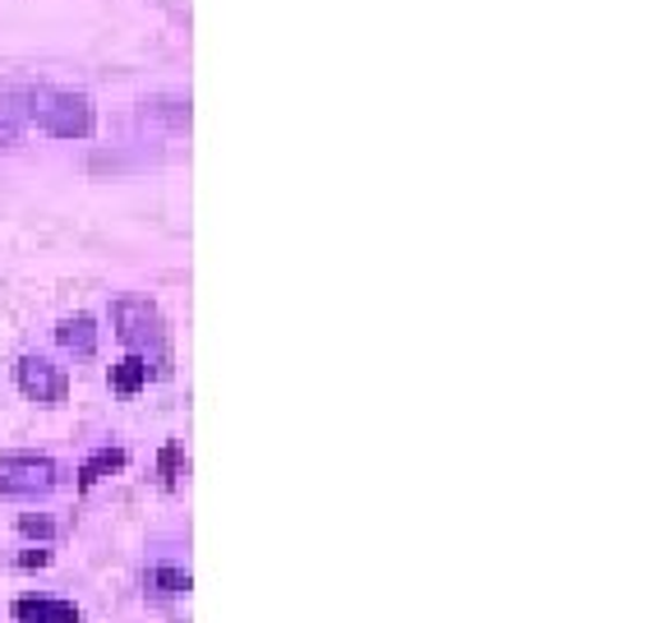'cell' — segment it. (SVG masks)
I'll return each instance as SVG.
<instances>
[{"label":"cell","instance_id":"3","mask_svg":"<svg viewBox=\"0 0 664 623\" xmlns=\"http://www.w3.org/2000/svg\"><path fill=\"white\" fill-rule=\"evenodd\" d=\"M56 481H60V466L47 453H6L0 457V494H10V498L51 494Z\"/></svg>","mask_w":664,"mask_h":623},{"label":"cell","instance_id":"2","mask_svg":"<svg viewBox=\"0 0 664 623\" xmlns=\"http://www.w3.org/2000/svg\"><path fill=\"white\" fill-rule=\"evenodd\" d=\"M111 324H116V337L130 347V356H143L148 360V352H152V360H157V374H167L171 365V352H167V324H162V315H157V305L152 300H143V296H120L116 305H111Z\"/></svg>","mask_w":664,"mask_h":623},{"label":"cell","instance_id":"10","mask_svg":"<svg viewBox=\"0 0 664 623\" xmlns=\"http://www.w3.org/2000/svg\"><path fill=\"white\" fill-rule=\"evenodd\" d=\"M148 586L162 591V596H185V591H189V573L185 568H148Z\"/></svg>","mask_w":664,"mask_h":623},{"label":"cell","instance_id":"5","mask_svg":"<svg viewBox=\"0 0 664 623\" xmlns=\"http://www.w3.org/2000/svg\"><path fill=\"white\" fill-rule=\"evenodd\" d=\"M10 614H14V623H83V610H79L75 601L38 596V591H28V596H14Z\"/></svg>","mask_w":664,"mask_h":623},{"label":"cell","instance_id":"14","mask_svg":"<svg viewBox=\"0 0 664 623\" xmlns=\"http://www.w3.org/2000/svg\"><path fill=\"white\" fill-rule=\"evenodd\" d=\"M14 139H19V130H14L10 120H0V144H14Z\"/></svg>","mask_w":664,"mask_h":623},{"label":"cell","instance_id":"1","mask_svg":"<svg viewBox=\"0 0 664 623\" xmlns=\"http://www.w3.org/2000/svg\"><path fill=\"white\" fill-rule=\"evenodd\" d=\"M0 111H19L33 125H42L47 135L60 139H88L98 116H92V102L83 92H66V88H19L0 98Z\"/></svg>","mask_w":664,"mask_h":623},{"label":"cell","instance_id":"7","mask_svg":"<svg viewBox=\"0 0 664 623\" xmlns=\"http://www.w3.org/2000/svg\"><path fill=\"white\" fill-rule=\"evenodd\" d=\"M125 462H130V453H125V448H98V453H92L88 462H83V472H79V485L83 490H92V485H98V481H107L111 472H120V466Z\"/></svg>","mask_w":664,"mask_h":623},{"label":"cell","instance_id":"4","mask_svg":"<svg viewBox=\"0 0 664 623\" xmlns=\"http://www.w3.org/2000/svg\"><path fill=\"white\" fill-rule=\"evenodd\" d=\"M14 379H19V393L28 402H38V407H60L66 393H70L66 369H60L56 360H47V356H23L14 365Z\"/></svg>","mask_w":664,"mask_h":623},{"label":"cell","instance_id":"6","mask_svg":"<svg viewBox=\"0 0 664 623\" xmlns=\"http://www.w3.org/2000/svg\"><path fill=\"white\" fill-rule=\"evenodd\" d=\"M56 342L75 356H92L98 352V324H92L88 315H70V319L56 324Z\"/></svg>","mask_w":664,"mask_h":623},{"label":"cell","instance_id":"11","mask_svg":"<svg viewBox=\"0 0 664 623\" xmlns=\"http://www.w3.org/2000/svg\"><path fill=\"white\" fill-rule=\"evenodd\" d=\"M19 532H23V536H33V541H51V536H56V522H51V517L23 513V517H19Z\"/></svg>","mask_w":664,"mask_h":623},{"label":"cell","instance_id":"13","mask_svg":"<svg viewBox=\"0 0 664 623\" xmlns=\"http://www.w3.org/2000/svg\"><path fill=\"white\" fill-rule=\"evenodd\" d=\"M51 564V550H23L19 554V568H47Z\"/></svg>","mask_w":664,"mask_h":623},{"label":"cell","instance_id":"9","mask_svg":"<svg viewBox=\"0 0 664 623\" xmlns=\"http://www.w3.org/2000/svg\"><path fill=\"white\" fill-rule=\"evenodd\" d=\"M143 120H167L171 130H185V125H189V102H180V98H152V102H143Z\"/></svg>","mask_w":664,"mask_h":623},{"label":"cell","instance_id":"8","mask_svg":"<svg viewBox=\"0 0 664 623\" xmlns=\"http://www.w3.org/2000/svg\"><path fill=\"white\" fill-rule=\"evenodd\" d=\"M148 384V360L143 356H125L120 365H111V388L116 393H139Z\"/></svg>","mask_w":664,"mask_h":623},{"label":"cell","instance_id":"12","mask_svg":"<svg viewBox=\"0 0 664 623\" xmlns=\"http://www.w3.org/2000/svg\"><path fill=\"white\" fill-rule=\"evenodd\" d=\"M176 466H180V448L167 444V448H162V481H167V485H176Z\"/></svg>","mask_w":664,"mask_h":623}]
</instances>
